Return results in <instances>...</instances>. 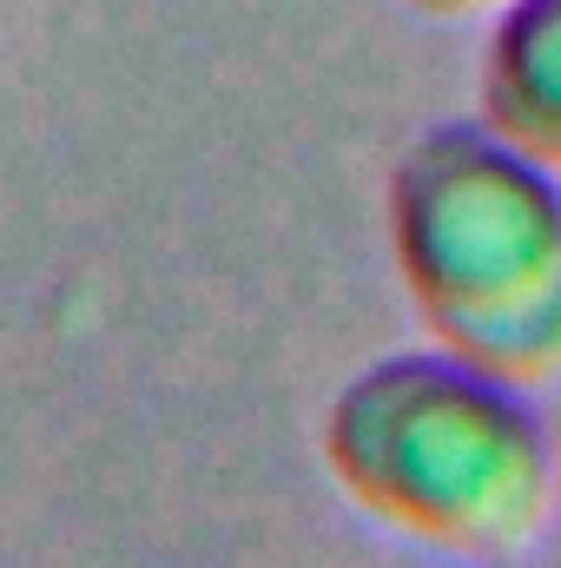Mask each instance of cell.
I'll list each match as a JSON object with an SVG mask.
<instances>
[{"mask_svg":"<svg viewBox=\"0 0 561 568\" xmlns=\"http://www.w3.org/2000/svg\"><path fill=\"white\" fill-rule=\"evenodd\" d=\"M390 258L436 351L522 390L561 377V179L449 120L404 145L390 192Z\"/></svg>","mask_w":561,"mask_h":568,"instance_id":"obj_2","label":"cell"},{"mask_svg":"<svg viewBox=\"0 0 561 568\" xmlns=\"http://www.w3.org/2000/svg\"><path fill=\"white\" fill-rule=\"evenodd\" d=\"M330 483L456 562H516L555 516V443L522 384L449 351H397L324 410Z\"/></svg>","mask_w":561,"mask_h":568,"instance_id":"obj_1","label":"cell"},{"mask_svg":"<svg viewBox=\"0 0 561 568\" xmlns=\"http://www.w3.org/2000/svg\"><path fill=\"white\" fill-rule=\"evenodd\" d=\"M482 126L561 179V0H502L476 73Z\"/></svg>","mask_w":561,"mask_h":568,"instance_id":"obj_3","label":"cell"},{"mask_svg":"<svg viewBox=\"0 0 561 568\" xmlns=\"http://www.w3.org/2000/svg\"><path fill=\"white\" fill-rule=\"evenodd\" d=\"M404 7H417L429 20H469V13H496L502 0H404Z\"/></svg>","mask_w":561,"mask_h":568,"instance_id":"obj_4","label":"cell"}]
</instances>
